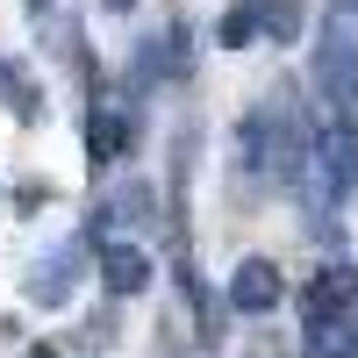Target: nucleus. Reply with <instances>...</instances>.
<instances>
[{"instance_id": "0eeeda50", "label": "nucleus", "mask_w": 358, "mask_h": 358, "mask_svg": "<svg viewBox=\"0 0 358 358\" xmlns=\"http://www.w3.org/2000/svg\"><path fill=\"white\" fill-rule=\"evenodd\" d=\"M187 29H165V36H151V43H136V86H151V79H187Z\"/></svg>"}, {"instance_id": "6e6552de", "label": "nucleus", "mask_w": 358, "mask_h": 358, "mask_svg": "<svg viewBox=\"0 0 358 358\" xmlns=\"http://www.w3.org/2000/svg\"><path fill=\"white\" fill-rule=\"evenodd\" d=\"M0 108L15 122H43V79L22 65V57H0Z\"/></svg>"}, {"instance_id": "9d476101", "label": "nucleus", "mask_w": 358, "mask_h": 358, "mask_svg": "<svg viewBox=\"0 0 358 358\" xmlns=\"http://www.w3.org/2000/svg\"><path fill=\"white\" fill-rule=\"evenodd\" d=\"M215 36H222V50H244V43H258V0H236V8L215 22Z\"/></svg>"}, {"instance_id": "9b49d317", "label": "nucleus", "mask_w": 358, "mask_h": 358, "mask_svg": "<svg viewBox=\"0 0 358 358\" xmlns=\"http://www.w3.org/2000/svg\"><path fill=\"white\" fill-rule=\"evenodd\" d=\"M101 8H115V15H129V8H136V0H101Z\"/></svg>"}, {"instance_id": "7ed1b4c3", "label": "nucleus", "mask_w": 358, "mask_h": 358, "mask_svg": "<svg viewBox=\"0 0 358 358\" xmlns=\"http://www.w3.org/2000/svg\"><path fill=\"white\" fill-rule=\"evenodd\" d=\"M79 143H86V158H94V165L108 172V165H122V158H129V143H136V129H129V115H122V108H108V101H94V108L79 115Z\"/></svg>"}, {"instance_id": "1a4fd4ad", "label": "nucleus", "mask_w": 358, "mask_h": 358, "mask_svg": "<svg viewBox=\"0 0 358 358\" xmlns=\"http://www.w3.org/2000/svg\"><path fill=\"white\" fill-rule=\"evenodd\" d=\"M258 36L265 43H301V0H258Z\"/></svg>"}, {"instance_id": "39448f33", "label": "nucleus", "mask_w": 358, "mask_h": 358, "mask_svg": "<svg viewBox=\"0 0 358 358\" xmlns=\"http://www.w3.org/2000/svg\"><path fill=\"white\" fill-rule=\"evenodd\" d=\"M94 265H101V287L115 294V301H122V294H143V287H151V251H143V244H129V236H101Z\"/></svg>"}, {"instance_id": "20e7f679", "label": "nucleus", "mask_w": 358, "mask_h": 358, "mask_svg": "<svg viewBox=\"0 0 358 358\" xmlns=\"http://www.w3.org/2000/svg\"><path fill=\"white\" fill-rule=\"evenodd\" d=\"M280 301H287V280H280L273 258H244V265L229 273V308H236V315H273Z\"/></svg>"}, {"instance_id": "f03ea898", "label": "nucleus", "mask_w": 358, "mask_h": 358, "mask_svg": "<svg viewBox=\"0 0 358 358\" xmlns=\"http://www.w3.org/2000/svg\"><path fill=\"white\" fill-rule=\"evenodd\" d=\"M79 251H86V236H72V244H57V251H43L36 265H29V280H22V294H29V308H65L72 301V287H79Z\"/></svg>"}, {"instance_id": "f8f14e48", "label": "nucleus", "mask_w": 358, "mask_h": 358, "mask_svg": "<svg viewBox=\"0 0 358 358\" xmlns=\"http://www.w3.org/2000/svg\"><path fill=\"white\" fill-rule=\"evenodd\" d=\"M22 8H29V15H50V0H22Z\"/></svg>"}, {"instance_id": "423d86ee", "label": "nucleus", "mask_w": 358, "mask_h": 358, "mask_svg": "<svg viewBox=\"0 0 358 358\" xmlns=\"http://www.w3.org/2000/svg\"><path fill=\"white\" fill-rule=\"evenodd\" d=\"M358 308V273L351 265H322V273L301 287V322H337Z\"/></svg>"}, {"instance_id": "ddd939ff", "label": "nucleus", "mask_w": 358, "mask_h": 358, "mask_svg": "<svg viewBox=\"0 0 358 358\" xmlns=\"http://www.w3.org/2000/svg\"><path fill=\"white\" fill-rule=\"evenodd\" d=\"M351 358H358V344H351Z\"/></svg>"}, {"instance_id": "f257e3e1", "label": "nucleus", "mask_w": 358, "mask_h": 358, "mask_svg": "<svg viewBox=\"0 0 358 358\" xmlns=\"http://www.w3.org/2000/svg\"><path fill=\"white\" fill-rule=\"evenodd\" d=\"M315 101L330 108V122L358 129V36L344 22H330L315 43Z\"/></svg>"}]
</instances>
